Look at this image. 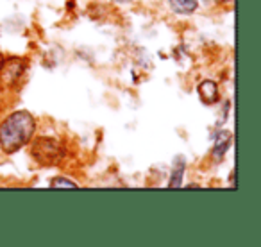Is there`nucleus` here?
Returning <instances> with one entry per match:
<instances>
[{
	"instance_id": "f257e3e1",
	"label": "nucleus",
	"mask_w": 261,
	"mask_h": 247,
	"mask_svg": "<svg viewBox=\"0 0 261 247\" xmlns=\"http://www.w3.org/2000/svg\"><path fill=\"white\" fill-rule=\"evenodd\" d=\"M36 124L29 111H15L0 126V147L8 154H13L31 142Z\"/></svg>"
},
{
	"instance_id": "f03ea898",
	"label": "nucleus",
	"mask_w": 261,
	"mask_h": 247,
	"mask_svg": "<svg viewBox=\"0 0 261 247\" xmlns=\"http://www.w3.org/2000/svg\"><path fill=\"white\" fill-rule=\"evenodd\" d=\"M33 156L41 165H54L63 158V145L54 138H38L33 143Z\"/></svg>"
},
{
	"instance_id": "7ed1b4c3",
	"label": "nucleus",
	"mask_w": 261,
	"mask_h": 247,
	"mask_svg": "<svg viewBox=\"0 0 261 247\" xmlns=\"http://www.w3.org/2000/svg\"><path fill=\"white\" fill-rule=\"evenodd\" d=\"M25 70V63L22 59H11V61L4 63L2 68H0V73H2V81H4L8 86L15 84L16 81L20 79V76L23 73Z\"/></svg>"
},
{
	"instance_id": "20e7f679",
	"label": "nucleus",
	"mask_w": 261,
	"mask_h": 247,
	"mask_svg": "<svg viewBox=\"0 0 261 247\" xmlns=\"http://www.w3.org/2000/svg\"><path fill=\"white\" fill-rule=\"evenodd\" d=\"M199 95L206 104H215L218 101V86L215 81H204L199 86Z\"/></svg>"
},
{
	"instance_id": "39448f33",
	"label": "nucleus",
	"mask_w": 261,
	"mask_h": 247,
	"mask_svg": "<svg viewBox=\"0 0 261 247\" xmlns=\"http://www.w3.org/2000/svg\"><path fill=\"white\" fill-rule=\"evenodd\" d=\"M168 4H170V9L179 15H190L197 9L199 2L197 0H168Z\"/></svg>"
},
{
	"instance_id": "423d86ee",
	"label": "nucleus",
	"mask_w": 261,
	"mask_h": 247,
	"mask_svg": "<svg viewBox=\"0 0 261 247\" xmlns=\"http://www.w3.org/2000/svg\"><path fill=\"white\" fill-rule=\"evenodd\" d=\"M182 172H185V160H182V158H177V163L174 165V172H172V179H170V183H168L170 188L181 186Z\"/></svg>"
},
{
	"instance_id": "0eeeda50",
	"label": "nucleus",
	"mask_w": 261,
	"mask_h": 247,
	"mask_svg": "<svg viewBox=\"0 0 261 247\" xmlns=\"http://www.w3.org/2000/svg\"><path fill=\"white\" fill-rule=\"evenodd\" d=\"M50 186L52 188H58V186H68V188H77V185L73 181H68L65 178H56L50 181Z\"/></svg>"
},
{
	"instance_id": "6e6552de",
	"label": "nucleus",
	"mask_w": 261,
	"mask_h": 247,
	"mask_svg": "<svg viewBox=\"0 0 261 247\" xmlns=\"http://www.w3.org/2000/svg\"><path fill=\"white\" fill-rule=\"evenodd\" d=\"M113 2H118V4H127V2H133V0H113Z\"/></svg>"
},
{
	"instance_id": "1a4fd4ad",
	"label": "nucleus",
	"mask_w": 261,
	"mask_h": 247,
	"mask_svg": "<svg viewBox=\"0 0 261 247\" xmlns=\"http://www.w3.org/2000/svg\"><path fill=\"white\" fill-rule=\"evenodd\" d=\"M2 65H4V59H2V56H0V68H2Z\"/></svg>"
}]
</instances>
